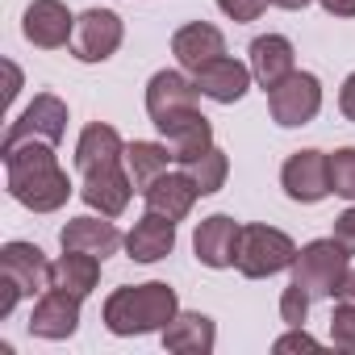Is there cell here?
<instances>
[{"instance_id": "cell-32", "label": "cell", "mask_w": 355, "mask_h": 355, "mask_svg": "<svg viewBox=\"0 0 355 355\" xmlns=\"http://www.w3.org/2000/svg\"><path fill=\"white\" fill-rule=\"evenodd\" d=\"M276 351H318V338H309L305 330H297V326H293V334L276 338Z\"/></svg>"}, {"instance_id": "cell-2", "label": "cell", "mask_w": 355, "mask_h": 355, "mask_svg": "<svg viewBox=\"0 0 355 355\" xmlns=\"http://www.w3.org/2000/svg\"><path fill=\"white\" fill-rule=\"evenodd\" d=\"M175 318V293L167 284H134L117 288L105 301V326L113 334H146L163 330Z\"/></svg>"}, {"instance_id": "cell-15", "label": "cell", "mask_w": 355, "mask_h": 355, "mask_svg": "<svg viewBox=\"0 0 355 355\" xmlns=\"http://www.w3.org/2000/svg\"><path fill=\"white\" fill-rule=\"evenodd\" d=\"M239 230H243V226L230 222L226 214L205 218V222L197 226V239H193L197 259L209 263V268H230V263H234V247H239Z\"/></svg>"}, {"instance_id": "cell-16", "label": "cell", "mask_w": 355, "mask_h": 355, "mask_svg": "<svg viewBox=\"0 0 355 355\" xmlns=\"http://www.w3.org/2000/svg\"><path fill=\"white\" fill-rule=\"evenodd\" d=\"M171 51H175V59H180V67L201 71L205 63H214V59H222V55H226V38H222L214 26L193 21V26H184L180 34L171 38Z\"/></svg>"}, {"instance_id": "cell-37", "label": "cell", "mask_w": 355, "mask_h": 355, "mask_svg": "<svg viewBox=\"0 0 355 355\" xmlns=\"http://www.w3.org/2000/svg\"><path fill=\"white\" fill-rule=\"evenodd\" d=\"M272 5H280V9H305L309 0H272Z\"/></svg>"}, {"instance_id": "cell-22", "label": "cell", "mask_w": 355, "mask_h": 355, "mask_svg": "<svg viewBox=\"0 0 355 355\" xmlns=\"http://www.w3.org/2000/svg\"><path fill=\"white\" fill-rule=\"evenodd\" d=\"M163 347L167 351H189V355H201V351H214V322L205 313H180L163 326Z\"/></svg>"}, {"instance_id": "cell-10", "label": "cell", "mask_w": 355, "mask_h": 355, "mask_svg": "<svg viewBox=\"0 0 355 355\" xmlns=\"http://www.w3.org/2000/svg\"><path fill=\"white\" fill-rule=\"evenodd\" d=\"M280 180H284V193L301 205H313L330 193V171H326V155L322 150H297L284 171H280Z\"/></svg>"}, {"instance_id": "cell-26", "label": "cell", "mask_w": 355, "mask_h": 355, "mask_svg": "<svg viewBox=\"0 0 355 355\" xmlns=\"http://www.w3.org/2000/svg\"><path fill=\"white\" fill-rule=\"evenodd\" d=\"M180 167L197 180V189H201V197L205 193H218L222 189V180H226V155L218 150V146H205V150H197V155H189V159H180Z\"/></svg>"}, {"instance_id": "cell-19", "label": "cell", "mask_w": 355, "mask_h": 355, "mask_svg": "<svg viewBox=\"0 0 355 355\" xmlns=\"http://www.w3.org/2000/svg\"><path fill=\"white\" fill-rule=\"evenodd\" d=\"M171 247H175V222L163 218V214H155V209H150V214L130 230V239H125V251H130V259H138V263H155V259H163Z\"/></svg>"}, {"instance_id": "cell-27", "label": "cell", "mask_w": 355, "mask_h": 355, "mask_svg": "<svg viewBox=\"0 0 355 355\" xmlns=\"http://www.w3.org/2000/svg\"><path fill=\"white\" fill-rule=\"evenodd\" d=\"M326 171H330V193L355 201V146L326 155Z\"/></svg>"}, {"instance_id": "cell-28", "label": "cell", "mask_w": 355, "mask_h": 355, "mask_svg": "<svg viewBox=\"0 0 355 355\" xmlns=\"http://www.w3.org/2000/svg\"><path fill=\"white\" fill-rule=\"evenodd\" d=\"M330 338H334V347H343V351H355V305H338L334 309V318H330Z\"/></svg>"}, {"instance_id": "cell-12", "label": "cell", "mask_w": 355, "mask_h": 355, "mask_svg": "<svg viewBox=\"0 0 355 355\" xmlns=\"http://www.w3.org/2000/svg\"><path fill=\"white\" fill-rule=\"evenodd\" d=\"M130 193H134V180H130V171H121V163L88 171L84 175V189H80V197L92 209H101V218H117L130 205Z\"/></svg>"}, {"instance_id": "cell-5", "label": "cell", "mask_w": 355, "mask_h": 355, "mask_svg": "<svg viewBox=\"0 0 355 355\" xmlns=\"http://www.w3.org/2000/svg\"><path fill=\"white\" fill-rule=\"evenodd\" d=\"M268 105H272L276 125H305L322 109V84L309 71H293L288 80H280L276 88H268Z\"/></svg>"}, {"instance_id": "cell-3", "label": "cell", "mask_w": 355, "mask_h": 355, "mask_svg": "<svg viewBox=\"0 0 355 355\" xmlns=\"http://www.w3.org/2000/svg\"><path fill=\"white\" fill-rule=\"evenodd\" d=\"M234 263L243 276H272V272L297 263V247L288 234H280L272 226H243L239 247H234Z\"/></svg>"}, {"instance_id": "cell-8", "label": "cell", "mask_w": 355, "mask_h": 355, "mask_svg": "<svg viewBox=\"0 0 355 355\" xmlns=\"http://www.w3.org/2000/svg\"><path fill=\"white\" fill-rule=\"evenodd\" d=\"M197 96H201L197 80L189 84L180 71H159V76L150 80V88H146V113H150V121L163 130L167 121H175L180 113L197 109Z\"/></svg>"}, {"instance_id": "cell-20", "label": "cell", "mask_w": 355, "mask_h": 355, "mask_svg": "<svg viewBox=\"0 0 355 355\" xmlns=\"http://www.w3.org/2000/svg\"><path fill=\"white\" fill-rule=\"evenodd\" d=\"M63 251H88V255H113L121 247V234L113 222H96V218H76L63 226Z\"/></svg>"}, {"instance_id": "cell-30", "label": "cell", "mask_w": 355, "mask_h": 355, "mask_svg": "<svg viewBox=\"0 0 355 355\" xmlns=\"http://www.w3.org/2000/svg\"><path fill=\"white\" fill-rule=\"evenodd\" d=\"M218 5H222V13L234 17V21H255V17L263 13L268 0H218Z\"/></svg>"}, {"instance_id": "cell-1", "label": "cell", "mask_w": 355, "mask_h": 355, "mask_svg": "<svg viewBox=\"0 0 355 355\" xmlns=\"http://www.w3.org/2000/svg\"><path fill=\"white\" fill-rule=\"evenodd\" d=\"M55 142H42V138H30V142H17V146H5V171H9V193L34 209V214H51L59 205H67L71 197V180L67 171L59 167Z\"/></svg>"}, {"instance_id": "cell-34", "label": "cell", "mask_w": 355, "mask_h": 355, "mask_svg": "<svg viewBox=\"0 0 355 355\" xmlns=\"http://www.w3.org/2000/svg\"><path fill=\"white\" fill-rule=\"evenodd\" d=\"M338 105H343V113H347V117L355 121V76H351V80L343 84V96H338Z\"/></svg>"}, {"instance_id": "cell-33", "label": "cell", "mask_w": 355, "mask_h": 355, "mask_svg": "<svg viewBox=\"0 0 355 355\" xmlns=\"http://www.w3.org/2000/svg\"><path fill=\"white\" fill-rule=\"evenodd\" d=\"M322 9L334 17H355V0H322Z\"/></svg>"}, {"instance_id": "cell-6", "label": "cell", "mask_w": 355, "mask_h": 355, "mask_svg": "<svg viewBox=\"0 0 355 355\" xmlns=\"http://www.w3.org/2000/svg\"><path fill=\"white\" fill-rule=\"evenodd\" d=\"M117 46H121V17H117V13H109V9H88V13L76 21L71 51H76L80 63H105Z\"/></svg>"}, {"instance_id": "cell-9", "label": "cell", "mask_w": 355, "mask_h": 355, "mask_svg": "<svg viewBox=\"0 0 355 355\" xmlns=\"http://www.w3.org/2000/svg\"><path fill=\"white\" fill-rule=\"evenodd\" d=\"M0 276H9L21 297H42L55 276H51V263L42 259V251L34 243H5V251H0Z\"/></svg>"}, {"instance_id": "cell-7", "label": "cell", "mask_w": 355, "mask_h": 355, "mask_svg": "<svg viewBox=\"0 0 355 355\" xmlns=\"http://www.w3.org/2000/svg\"><path fill=\"white\" fill-rule=\"evenodd\" d=\"M63 130H67V105L59 101V96H51V92H42V96H34V105L9 125V134H5V146H17V142H30V138H42V142H59L63 138Z\"/></svg>"}, {"instance_id": "cell-35", "label": "cell", "mask_w": 355, "mask_h": 355, "mask_svg": "<svg viewBox=\"0 0 355 355\" xmlns=\"http://www.w3.org/2000/svg\"><path fill=\"white\" fill-rule=\"evenodd\" d=\"M334 297H338V301H347V305H355V268L347 272V280H343V288H338Z\"/></svg>"}, {"instance_id": "cell-11", "label": "cell", "mask_w": 355, "mask_h": 355, "mask_svg": "<svg viewBox=\"0 0 355 355\" xmlns=\"http://www.w3.org/2000/svg\"><path fill=\"white\" fill-rule=\"evenodd\" d=\"M76 326H80V297L59 288V284H51L38 297V305H34L30 330L38 338H67V334H76Z\"/></svg>"}, {"instance_id": "cell-4", "label": "cell", "mask_w": 355, "mask_h": 355, "mask_svg": "<svg viewBox=\"0 0 355 355\" xmlns=\"http://www.w3.org/2000/svg\"><path fill=\"white\" fill-rule=\"evenodd\" d=\"M347 251L334 243V239H322V243H309L305 251H297V284L309 293V297H334L347 280Z\"/></svg>"}, {"instance_id": "cell-29", "label": "cell", "mask_w": 355, "mask_h": 355, "mask_svg": "<svg viewBox=\"0 0 355 355\" xmlns=\"http://www.w3.org/2000/svg\"><path fill=\"white\" fill-rule=\"evenodd\" d=\"M305 313H309V293L293 280V284L284 288V297H280V318H284L288 326H301V322H305Z\"/></svg>"}, {"instance_id": "cell-23", "label": "cell", "mask_w": 355, "mask_h": 355, "mask_svg": "<svg viewBox=\"0 0 355 355\" xmlns=\"http://www.w3.org/2000/svg\"><path fill=\"white\" fill-rule=\"evenodd\" d=\"M171 146H159V142H130L125 146V171H130V180H134V193H146L159 175L167 171L171 163Z\"/></svg>"}, {"instance_id": "cell-25", "label": "cell", "mask_w": 355, "mask_h": 355, "mask_svg": "<svg viewBox=\"0 0 355 355\" xmlns=\"http://www.w3.org/2000/svg\"><path fill=\"white\" fill-rule=\"evenodd\" d=\"M163 134H167V146H171L175 159H189V155L214 146V130H209V121H205L197 109H189V113L175 117V121H167Z\"/></svg>"}, {"instance_id": "cell-31", "label": "cell", "mask_w": 355, "mask_h": 355, "mask_svg": "<svg viewBox=\"0 0 355 355\" xmlns=\"http://www.w3.org/2000/svg\"><path fill=\"white\" fill-rule=\"evenodd\" d=\"M334 243H338L347 255H355V209H347V214L334 222Z\"/></svg>"}, {"instance_id": "cell-24", "label": "cell", "mask_w": 355, "mask_h": 355, "mask_svg": "<svg viewBox=\"0 0 355 355\" xmlns=\"http://www.w3.org/2000/svg\"><path fill=\"white\" fill-rule=\"evenodd\" d=\"M55 284L76 293V297H88L101 280V255H88V251H63V259L51 268Z\"/></svg>"}, {"instance_id": "cell-36", "label": "cell", "mask_w": 355, "mask_h": 355, "mask_svg": "<svg viewBox=\"0 0 355 355\" xmlns=\"http://www.w3.org/2000/svg\"><path fill=\"white\" fill-rule=\"evenodd\" d=\"M5 71H9V92H5V101H13V96H17V88H21V76H17V67H13V63H5Z\"/></svg>"}, {"instance_id": "cell-17", "label": "cell", "mask_w": 355, "mask_h": 355, "mask_svg": "<svg viewBox=\"0 0 355 355\" xmlns=\"http://www.w3.org/2000/svg\"><path fill=\"white\" fill-rule=\"evenodd\" d=\"M297 71V59H293V42L280 38V34H268V38H255L251 42V76L263 84V88H276L280 80H288Z\"/></svg>"}, {"instance_id": "cell-21", "label": "cell", "mask_w": 355, "mask_h": 355, "mask_svg": "<svg viewBox=\"0 0 355 355\" xmlns=\"http://www.w3.org/2000/svg\"><path fill=\"white\" fill-rule=\"evenodd\" d=\"M125 159V146H121V138H117V130L113 125H88L84 134H80V146H76V167L88 175V171H96V167H109V163H121Z\"/></svg>"}, {"instance_id": "cell-14", "label": "cell", "mask_w": 355, "mask_h": 355, "mask_svg": "<svg viewBox=\"0 0 355 355\" xmlns=\"http://www.w3.org/2000/svg\"><path fill=\"white\" fill-rule=\"evenodd\" d=\"M142 197H146V209H155V214H163L171 222H180L193 209V201L201 197V189H197V180H193L189 171H163Z\"/></svg>"}, {"instance_id": "cell-18", "label": "cell", "mask_w": 355, "mask_h": 355, "mask_svg": "<svg viewBox=\"0 0 355 355\" xmlns=\"http://www.w3.org/2000/svg\"><path fill=\"white\" fill-rule=\"evenodd\" d=\"M247 84H251V67H243V63L230 59V55H222V59H214V63H205V67L197 71V88H201L205 96L222 101V105H234V101L247 92Z\"/></svg>"}, {"instance_id": "cell-13", "label": "cell", "mask_w": 355, "mask_h": 355, "mask_svg": "<svg viewBox=\"0 0 355 355\" xmlns=\"http://www.w3.org/2000/svg\"><path fill=\"white\" fill-rule=\"evenodd\" d=\"M76 34V17L67 13V5L59 0H34L26 9V38L42 51H55V46H67Z\"/></svg>"}]
</instances>
